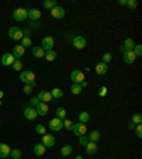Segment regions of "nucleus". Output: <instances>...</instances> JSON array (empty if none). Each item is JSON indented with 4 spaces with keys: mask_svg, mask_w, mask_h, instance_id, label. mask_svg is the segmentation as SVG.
I'll use <instances>...</instances> for the list:
<instances>
[{
    "mask_svg": "<svg viewBox=\"0 0 142 159\" xmlns=\"http://www.w3.org/2000/svg\"><path fill=\"white\" fill-rule=\"evenodd\" d=\"M24 116H26V119H29V121H34L39 115H37L34 107H27V108L24 109Z\"/></svg>",
    "mask_w": 142,
    "mask_h": 159,
    "instance_id": "12",
    "label": "nucleus"
},
{
    "mask_svg": "<svg viewBox=\"0 0 142 159\" xmlns=\"http://www.w3.org/2000/svg\"><path fill=\"white\" fill-rule=\"evenodd\" d=\"M73 126H74V122L71 119H68V118L63 119V128H66L67 131H73Z\"/></svg>",
    "mask_w": 142,
    "mask_h": 159,
    "instance_id": "30",
    "label": "nucleus"
},
{
    "mask_svg": "<svg viewBox=\"0 0 142 159\" xmlns=\"http://www.w3.org/2000/svg\"><path fill=\"white\" fill-rule=\"evenodd\" d=\"M50 14H51L53 19H63V17L66 16V10H64V7H61V6H56L50 10Z\"/></svg>",
    "mask_w": 142,
    "mask_h": 159,
    "instance_id": "4",
    "label": "nucleus"
},
{
    "mask_svg": "<svg viewBox=\"0 0 142 159\" xmlns=\"http://www.w3.org/2000/svg\"><path fill=\"white\" fill-rule=\"evenodd\" d=\"M78 142H80V145H83V146H85L87 143H88V138H87V136H78Z\"/></svg>",
    "mask_w": 142,
    "mask_h": 159,
    "instance_id": "41",
    "label": "nucleus"
},
{
    "mask_svg": "<svg viewBox=\"0 0 142 159\" xmlns=\"http://www.w3.org/2000/svg\"><path fill=\"white\" fill-rule=\"evenodd\" d=\"M111 60H112V54H111V53H105L103 56V63L107 64L108 61H111Z\"/></svg>",
    "mask_w": 142,
    "mask_h": 159,
    "instance_id": "39",
    "label": "nucleus"
},
{
    "mask_svg": "<svg viewBox=\"0 0 142 159\" xmlns=\"http://www.w3.org/2000/svg\"><path fill=\"white\" fill-rule=\"evenodd\" d=\"M20 46L24 47V48H27V47H31V39H30L29 36H24L23 39H21V43H20Z\"/></svg>",
    "mask_w": 142,
    "mask_h": 159,
    "instance_id": "31",
    "label": "nucleus"
},
{
    "mask_svg": "<svg viewBox=\"0 0 142 159\" xmlns=\"http://www.w3.org/2000/svg\"><path fill=\"white\" fill-rule=\"evenodd\" d=\"M27 17H29L30 20H39L40 17H41V11H40L39 9H30L27 10Z\"/></svg>",
    "mask_w": 142,
    "mask_h": 159,
    "instance_id": "17",
    "label": "nucleus"
},
{
    "mask_svg": "<svg viewBox=\"0 0 142 159\" xmlns=\"http://www.w3.org/2000/svg\"><path fill=\"white\" fill-rule=\"evenodd\" d=\"M48 128L51 129V131H61L63 129V119H60V118H53V119H50V122H48Z\"/></svg>",
    "mask_w": 142,
    "mask_h": 159,
    "instance_id": "3",
    "label": "nucleus"
},
{
    "mask_svg": "<svg viewBox=\"0 0 142 159\" xmlns=\"http://www.w3.org/2000/svg\"><path fill=\"white\" fill-rule=\"evenodd\" d=\"M14 61H16V58L13 57V54L11 53H6V54H3V57H2V64L6 66V67L11 66Z\"/></svg>",
    "mask_w": 142,
    "mask_h": 159,
    "instance_id": "15",
    "label": "nucleus"
},
{
    "mask_svg": "<svg viewBox=\"0 0 142 159\" xmlns=\"http://www.w3.org/2000/svg\"><path fill=\"white\" fill-rule=\"evenodd\" d=\"M13 17L17 21H24L27 19V10L23 9V7H19V9H16L13 11Z\"/></svg>",
    "mask_w": 142,
    "mask_h": 159,
    "instance_id": "6",
    "label": "nucleus"
},
{
    "mask_svg": "<svg viewBox=\"0 0 142 159\" xmlns=\"http://www.w3.org/2000/svg\"><path fill=\"white\" fill-rule=\"evenodd\" d=\"M132 124H135V125L142 124V115L141 114H134L132 115Z\"/></svg>",
    "mask_w": 142,
    "mask_h": 159,
    "instance_id": "34",
    "label": "nucleus"
},
{
    "mask_svg": "<svg viewBox=\"0 0 142 159\" xmlns=\"http://www.w3.org/2000/svg\"><path fill=\"white\" fill-rule=\"evenodd\" d=\"M107 95V87H101L99 89V97H105Z\"/></svg>",
    "mask_w": 142,
    "mask_h": 159,
    "instance_id": "45",
    "label": "nucleus"
},
{
    "mask_svg": "<svg viewBox=\"0 0 142 159\" xmlns=\"http://www.w3.org/2000/svg\"><path fill=\"white\" fill-rule=\"evenodd\" d=\"M136 60V56L134 54V51H126V53H124V61H125L126 64H134Z\"/></svg>",
    "mask_w": 142,
    "mask_h": 159,
    "instance_id": "19",
    "label": "nucleus"
},
{
    "mask_svg": "<svg viewBox=\"0 0 142 159\" xmlns=\"http://www.w3.org/2000/svg\"><path fill=\"white\" fill-rule=\"evenodd\" d=\"M126 6H128L129 9H136V7H138V2H136V0H128V2H126Z\"/></svg>",
    "mask_w": 142,
    "mask_h": 159,
    "instance_id": "38",
    "label": "nucleus"
},
{
    "mask_svg": "<svg viewBox=\"0 0 142 159\" xmlns=\"http://www.w3.org/2000/svg\"><path fill=\"white\" fill-rule=\"evenodd\" d=\"M37 98H39L40 102H50L51 99H53V97H51V94H50V91H40L39 95H37Z\"/></svg>",
    "mask_w": 142,
    "mask_h": 159,
    "instance_id": "14",
    "label": "nucleus"
},
{
    "mask_svg": "<svg viewBox=\"0 0 142 159\" xmlns=\"http://www.w3.org/2000/svg\"><path fill=\"white\" fill-rule=\"evenodd\" d=\"M20 80H21L26 85H31L33 88L37 85V83L34 81V80H36V75H34L33 71H21V74H20Z\"/></svg>",
    "mask_w": 142,
    "mask_h": 159,
    "instance_id": "1",
    "label": "nucleus"
},
{
    "mask_svg": "<svg viewBox=\"0 0 142 159\" xmlns=\"http://www.w3.org/2000/svg\"><path fill=\"white\" fill-rule=\"evenodd\" d=\"M10 146L9 145H6V143H0V158L2 159H4V158H7V156L10 155Z\"/></svg>",
    "mask_w": 142,
    "mask_h": 159,
    "instance_id": "21",
    "label": "nucleus"
},
{
    "mask_svg": "<svg viewBox=\"0 0 142 159\" xmlns=\"http://www.w3.org/2000/svg\"><path fill=\"white\" fill-rule=\"evenodd\" d=\"M0 107H2V99H0Z\"/></svg>",
    "mask_w": 142,
    "mask_h": 159,
    "instance_id": "50",
    "label": "nucleus"
},
{
    "mask_svg": "<svg viewBox=\"0 0 142 159\" xmlns=\"http://www.w3.org/2000/svg\"><path fill=\"white\" fill-rule=\"evenodd\" d=\"M50 94H51L53 98H61V97L64 95V93H63V89L61 88H53L51 91H50Z\"/></svg>",
    "mask_w": 142,
    "mask_h": 159,
    "instance_id": "27",
    "label": "nucleus"
},
{
    "mask_svg": "<svg viewBox=\"0 0 142 159\" xmlns=\"http://www.w3.org/2000/svg\"><path fill=\"white\" fill-rule=\"evenodd\" d=\"M80 85H81V88H85V87L88 85V83H87V81H83V83H80Z\"/></svg>",
    "mask_w": 142,
    "mask_h": 159,
    "instance_id": "46",
    "label": "nucleus"
},
{
    "mask_svg": "<svg viewBox=\"0 0 142 159\" xmlns=\"http://www.w3.org/2000/svg\"><path fill=\"white\" fill-rule=\"evenodd\" d=\"M31 91H33V87L31 85H24V88H23L24 94H31Z\"/></svg>",
    "mask_w": 142,
    "mask_h": 159,
    "instance_id": "44",
    "label": "nucleus"
},
{
    "mask_svg": "<svg viewBox=\"0 0 142 159\" xmlns=\"http://www.w3.org/2000/svg\"><path fill=\"white\" fill-rule=\"evenodd\" d=\"M54 143H56V138H54L53 135H50V134H44L43 145L46 146V148H51V146H54Z\"/></svg>",
    "mask_w": 142,
    "mask_h": 159,
    "instance_id": "13",
    "label": "nucleus"
},
{
    "mask_svg": "<svg viewBox=\"0 0 142 159\" xmlns=\"http://www.w3.org/2000/svg\"><path fill=\"white\" fill-rule=\"evenodd\" d=\"M85 152L87 155H95L97 152H98V145H97V142H89L85 145Z\"/></svg>",
    "mask_w": 142,
    "mask_h": 159,
    "instance_id": "16",
    "label": "nucleus"
},
{
    "mask_svg": "<svg viewBox=\"0 0 142 159\" xmlns=\"http://www.w3.org/2000/svg\"><path fill=\"white\" fill-rule=\"evenodd\" d=\"M11 67H13L14 71H20V70L23 68V64H21V61H20V60H16V61L11 64Z\"/></svg>",
    "mask_w": 142,
    "mask_h": 159,
    "instance_id": "35",
    "label": "nucleus"
},
{
    "mask_svg": "<svg viewBox=\"0 0 142 159\" xmlns=\"http://www.w3.org/2000/svg\"><path fill=\"white\" fill-rule=\"evenodd\" d=\"M126 2H128V0H119L118 3L121 4V6H126Z\"/></svg>",
    "mask_w": 142,
    "mask_h": 159,
    "instance_id": "47",
    "label": "nucleus"
},
{
    "mask_svg": "<svg viewBox=\"0 0 142 159\" xmlns=\"http://www.w3.org/2000/svg\"><path fill=\"white\" fill-rule=\"evenodd\" d=\"M71 81H73L74 84H80V83H83L84 80V73L83 71H80V70H74L73 73H71Z\"/></svg>",
    "mask_w": 142,
    "mask_h": 159,
    "instance_id": "8",
    "label": "nucleus"
},
{
    "mask_svg": "<svg viewBox=\"0 0 142 159\" xmlns=\"http://www.w3.org/2000/svg\"><path fill=\"white\" fill-rule=\"evenodd\" d=\"M53 47H54V39L51 36H46L41 40V48H43L44 51L53 50Z\"/></svg>",
    "mask_w": 142,
    "mask_h": 159,
    "instance_id": "5",
    "label": "nucleus"
},
{
    "mask_svg": "<svg viewBox=\"0 0 142 159\" xmlns=\"http://www.w3.org/2000/svg\"><path fill=\"white\" fill-rule=\"evenodd\" d=\"M9 37L11 40H21L24 37V31L20 30L19 27L13 26V27H10V30H9Z\"/></svg>",
    "mask_w": 142,
    "mask_h": 159,
    "instance_id": "2",
    "label": "nucleus"
},
{
    "mask_svg": "<svg viewBox=\"0 0 142 159\" xmlns=\"http://www.w3.org/2000/svg\"><path fill=\"white\" fill-rule=\"evenodd\" d=\"M73 46L78 50H83V48H85V46H87V40L81 36H76L73 39Z\"/></svg>",
    "mask_w": 142,
    "mask_h": 159,
    "instance_id": "9",
    "label": "nucleus"
},
{
    "mask_svg": "<svg viewBox=\"0 0 142 159\" xmlns=\"http://www.w3.org/2000/svg\"><path fill=\"white\" fill-rule=\"evenodd\" d=\"M33 152H34V155H37V156H43L44 153H46V146H44L43 143H36L33 148Z\"/></svg>",
    "mask_w": 142,
    "mask_h": 159,
    "instance_id": "22",
    "label": "nucleus"
},
{
    "mask_svg": "<svg viewBox=\"0 0 142 159\" xmlns=\"http://www.w3.org/2000/svg\"><path fill=\"white\" fill-rule=\"evenodd\" d=\"M24 51H26V48L21 46H14L13 47V51H11V54H13V57L16 60H20V57L24 56Z\"/></svg>",
    "mask_w": 142,
    "mask_h": 159,
    "instance_id": "18",
    "label": "nucleus"
},
{
    "mask_svg": "<svg viewBox=\"0 0 142 159\" xmlns=\"http://www.w3.org/2000/svg\"><path fill=\"white\" fill-rule=\"evenodd\" d=\"M34 108H36L37 115H40V116H46L48 114V105L46 102H39Z\"/></svg>",
    "mask_w": 142,
    "mask_h": 159,
    "instance_id": "10",
    "label": "nucleus"
},
{
    "mask_svg": "<svg viewBox=\"0 0 142 159\" xmlns=\"http://www.w3.org/2000/svg\"><path fill=\"white\" fill-rule=\"evenodd\" d=\"M73 132H74V135H76V136H83V135H85V132H87V125H85V124H81V122L74 124Z\"/></svg>",
    "mask_w": 142,
    "mask_h": 159,
    "instance_id": "7",
    "label": "nucleus"
},
{
    "mask_svg": "<svg viewBox=\"0 0 142 159\" xmlns=\"http://www.w3.org/2000/svg\"><path fill=\"white\" fill-rule=\"evenodd\" d=\"M136 44H135V41H134V39H126L125 40V43H124V46L121 47V53H126V51H132L134 50V47H135Z\"/></svg>",
    "mask_w": 142,
    "mask_h": 159,
    "instance_id": "11",
    "label": "nucleus"
},
{
    "mask_svg": "<svg viewBox=\"0 0 142 159\" xmlns=\"http://www.w3.org/2000/svg\"><path fill=\"white\" fill-rule=\"evenodd\" d=\"M71 93H73L74 95H78V94L83 93V88H81L80 84H73V87H71Z\"/></svg>",
    "mask_w": 142,
    "mask_h": 159,
    "instance_id": "32",
    "label": "nucleus"
},
{
    "mask_svg": "<svg viewBox=\"0 0 142 159\" xmlns=\"http://www.w3.org/2000/svg\"><path fill=\"white\" fill-rule=\"evenodd\" d=\"M71 152H73V146L71 145H64L63 148H61V151H60V153L63 156H68Z\"/></svg>",
    "mask_w": 142,
    "mask_h": 159,
    "instance_id": "29",
    "label": "nucleus"
},
{
    "mask_svg": "<svg viewBox=\"0 0 142 159\" xmlns=\"http://www.w3.org/2000/svg\"><path fill=\"white\" fill-rule=\"evenodd\" d=\"M44 7H46V9H53V7H56L57 6V2L56 0H46V2H44Z\"/></svg>",
    "mask_w": 142,
    "mask_h": 159,
    "instance_id": "33",
    "label": "nucleus"
},
{
    "mask_svg": "<svg viewBox=\"0 0 142 159\" xmlns=\"http://www.w3.org/2000/svg\"><path fill=\"white\" fill-rule=\"evenodd\" d=\"M132 51H134V54H135L136 57H139V56H141V53H142V47H141V44H138V46H135V47H134V50H132Z\"/></svg>",
    "mask_w": 142,
    "mask_h": 159,
    "instance_id": "40",
    "label": "nucleus"
},
{
    "mask_svg": "<svg viewBox=\"0 0 142 159\" xmlns=\"http://www.w3.org/2000/svg\"><path fill=\"white\" fill-rule=\"evenodd\" d=\"M39 102H40L39 98H37V97H33V98L30 99V107H36Z\"/></svg>",
    "mask_w": 142,
    "mask_h": 159,
    "instance_id": "43",
    "label": "nucleus"
},
{
    "mask_svg": "<svg viewBox=\"0 0 142 159\" xmlns=\"http://www.w3.org/2000/svg\"><path fill=\"white\" fill-rule=\"evenodd\" d=\"M3 95H4V93H3V91H0V99L3 98Z\"/></svg>",
    "mask_w": 142,
    "mask_h": 159,
    "instance_id": "48",
    "label": "nucleus"
},
{
    "mask_svg": "<svg viewBox=\"0 0 142 159\" xmlns=\"http://www.w3.org/2000/svg\"><path fill=\"white\" fill-rule=\"evenodd\" d=\"M44 58L51 63V61H54V60L57 58V53L54 50H48V51H46V54H44Z\"/></svg>",
    "mask_w": 142,
    "mask_h": 159,
    "instance_id": "25",
    "label": "nucleus"
},
{
    "mask_svg": "<svg viewBox=\"0 0 142 159\" xmlns=\"http://www.w3.org/2000/svg\"><path fill=\"white\" fill-rule=\"evenodd\" d=\"M46 131H47V129H46V126H44V125H37L36 126V132L39 134V135H41V136L46 134Z\"/></svg>",
    "mask_w": 142,
    "mask_h": 159,
    "instance_id": "37",
    "label": "nucleus"
},
{
    "mask_svg": "<svg viewBox=\"0 0 142 159\" xmlns=\"http://www.w3.org/2000/svg\"><path fill=\"white\" fill-rule=\"evenodd\" d=\"M87 138H88L89 142H97V141H99V138H101V134H99V131L94 129V131L89 132V135L87 136Z\"/></svg>",
    "mask_w": 142,
    "mask_h": 159,
    "instance_id": "23",
    "label": "nucleus"
},
{
    "mask_svg": "<svg viewBox=\"0 0 142 159\" xmlns=\"http://www.w3.org/2000/svg\"><path fill=\"white\" fill-rule=\"evenodd\" d=\"M10 155L13 156L14 159H20L21 158V151H19V149H11V151H10Z\"/></svg>",
    "mask_w": 142,
    "mask_h": 159,
    "instance_id": "36",
    "label": "nucleus"
},
{
    "mask_svg": "<svg viewBox=\"0 0 142 159\" xmlns=\"http://www.w3.org/2000/svg\"><path fill=\"white\" fill-rule=\"evenodd\" d=\"M56 115H57V118H60V119H66V115H67L66 108L58 107V108H57V111H56Z\"/></svg>",
    "mask_w": 142,
    "mask_h": 159,
    "instance_id": "28",
    "label": "nucleus"
},
{
    "mask_svg": "<svg viewBox=\"0 0 142 159\" xmlns=\"http://www.w3.org/2000/svg\"><path fill=\"white\" fill-rule=\"evenodd\" d=\"M78 119H80V122L81 124H87L89 121V114L87 112V111H83V112H80Z\"/></svg>",
    "mask_w": 142,
    "mask_h": 159,
    "instance_id": "26",
    "label": "nucleus"
},
{
    "mask_svg": "<svg viewBox=\"0 0 142 159\" xmlns=\"http://www.w3.org/2000/svg\"><path fill=\"white\" fill-rule=\"evenodd\" d=\"M76 159H84L83 156H76Z\"/></svg>",
    "mask_w": 142,
    "mask_h": 159,
    "instance_id": "49",
    "label": "nucleus"
},
{
    "mask_svg": "<svg viewBox=\"0 0 142 159\" xmlns=\"http://www.w3.org/2000/svg\"><path fill=\"white\" fill-rule=\"evenodd\" d=\"M31 51H33L34 57H37V58H43L44 54H46V51H44L41 47H33V48H31Z\"/></svg>",
    "mask_w": 142,
    "mask_h": 159,
    "instance_id": "24",
    "label": "nucleus"
},
{
    "mask_svg": "<svg viewBox=\"0 0 142 159\" xmlns=\"http://www.w3.org/2000/svg\"><path fill=\"white\" fill-rule=\"evenodd\" d=\"M95 71H97V74L98 75H104V74H107V71H108V66H107L105 63H98L95 66Z\"/></svg>",
    "mask_w": 142,
    "mask_h": 159,
    "instance_id": "20",
    "label": "nucleus"
},
{
    "mask_svg": "<svg viewBox=\"0 0 142 159\" xmlns=\"http://www.w3.org/2000/svg\"><path fill=\"white\" fill-rule=\"evenodd\" d=\"M135 134H136V136H138V138H142V125H141V124L135 126Z\"/></svg>",
    "mask_w": 142,
    "mask_h": 159,
    "instance_id": "42",
    "label": "nucleus"
}]
</instances>
